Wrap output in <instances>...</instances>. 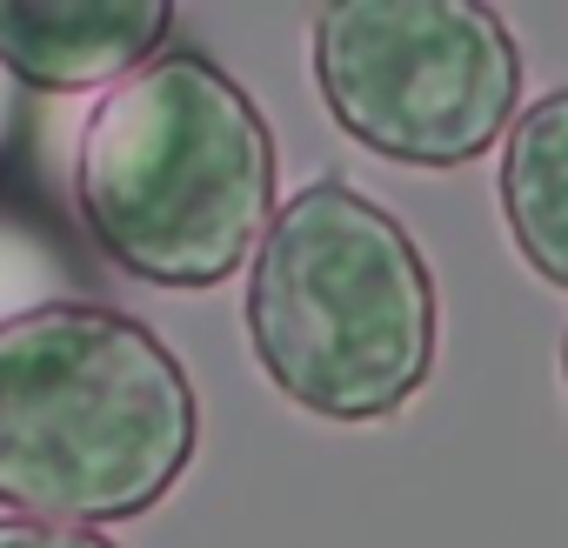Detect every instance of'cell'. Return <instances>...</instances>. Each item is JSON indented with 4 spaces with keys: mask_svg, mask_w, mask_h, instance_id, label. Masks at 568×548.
<instances>
[{
    "mask_svg": "<svg viewBox=\"0 0 568 548\" xmlns=\"http://www.w3.org/2000/svg\"><path fill=\"white\" fill-rule=\"evenodd\" d=\"M561 395H568V335H561Z\"/></svg>",
    "mask_w": 568,
    "mask_h": 548,
    "instance_id": "ba28073f",
    "label": "cell"
},
{
    "mask_svg": "<svg viewBox=\"0 0 568 548\" xmlns=\"http://www.w3.org/2000/svg\"><path fill=\"white\" fill-rule=\"evenodd\" d=\"M0 548H121L101 528H68V521H28V515H0Z\"/></svg>",
    "mask_w": 568,
    "mask_h": 548,
    "instance_id": "52a82bcc",
    "label": "cell"
},
{
    "mask_svg": "<svg viewBox=\"0 0 568 548\" xmlns=\"http://www.w3.org/2000/svg\"><path fill=\"white\" fill-rule=\"evenodd\" d=\"M495 201L515 254L568 295V88H548L501 134Z\"/></svg>",
    "mask_w": 568,
    "mask_h": 548,
    "instance_id": "8992f818",
    "label": "cell"
},
{
    "mask_svg": "<svg viewBox=\"0 0 568 548\" xmlns=\"http://www.w3.org/2000/svg\"><path fill=\"white\" fill-rule=\"evenodd\" d=\"M168 34V0H0V68L34 94L121 88Z\"/></svg>",
    "mask_w": 568,
    "mask_h": 548,
    "instance_id": "5b68a950",
    "label": "cell"
},
{
    "mask_svg": "<svg viewBox=\"0 0 568 548\" xmlns=\"http://www.w3.org/2000/svg\"><path fill=\"white\" fill-rule=\"evenodd\" d=\"M308 61L328 121L395 168H468L521 114V48L468 0H335Z\"/></svg>",
    "mask_w": 568,
    "mask_h": 548,
    "instance_id": "277c9868",
    "label": "cell"
},
{
    "mask_svg": "<svg viewBox=\"0 0 568 548\" xmlns=\"http://www.w3.org/2000/svg\"><path fill=\"white\" fill-rule=\"evenodd\" d=\"M274 128L201 48H161L74 141V214L134 282L221 288L274 221Z\"/></svg>",
    "mask_w": 568,
    "mask_h": 548,
    "instance_id": "7a4b0ae2",
    "label": "cell"
},
{
    "mask_svg": "<svg viewBox=\"0 0 568 548\" xmlns=\"http://www.w3.org/2000/svg\"><path fill=\"white\" fill-rule=\"evenodd\" d=\"M241 328L274 395L342 428H375L428 388L442 295L415 234L328 174L274 207L247 261Z\"/></svg>",
    "mask_w": 568,
    "mask_h": 548,
    "instance_id": "3957f363",
    "label": "cell"
},
{
    "mask_svg": "<svg viewBox=\"0 0 568 548\" xmlns=\"http://www.w3.org/2000/svg\"><path fill=\"white\" fill-rule=\"evenodd\" d=\"M201 448L181 355L108 302L0 322V508L108 528L161 508Z\"/></svg>",
    "mask_w": 568,
    "mask_h": 548,
    "instance_id": "6da1fadb",
    "label": "cell"
}]
</instances>
